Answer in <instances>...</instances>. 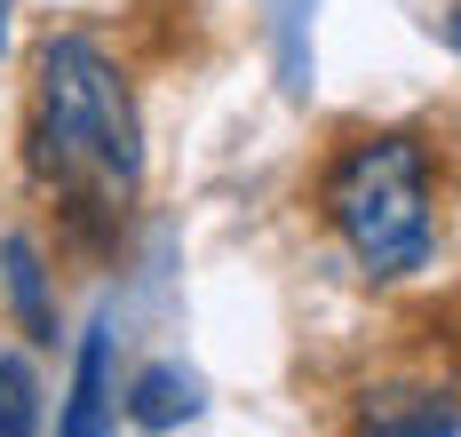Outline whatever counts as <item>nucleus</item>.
<instances>
[{"mask_svg":"<svg viewBox=\"0 0 461 437\" xmlns=\"http://www.w3.org/2000/svg\"><path fill=\"white\" fill-rule=\"evenodd\" d=\"M0 263H8V294H16V310H24V334L48 342V334H56V318H48V294H41V254H32L24 239H8V246H0Z\"/></svg>","mask_w":461,"mask_h":437,"instance_id":"obj_7","label":"nucleus"},{"mask_svg":"<svg viewBox=\"0 0 461 437\" xmlns=\"http://www.w3.org/2000/svg\"><path fill=\"white\" fill-rule=\"evenodd\" d=\"M199 414V382H191L184 366H143L136 374V389H128V422L136 430H176V422H191Z\"/></svg>","mask_w":461,"mask_h":437,"instance_id":"obj_4","label":"nucleus"},{"mask_svg":"<svg viewBox=\"0 0 461 437\" xmlns=\"http://www.w3.org/2000/svg\"><path fill=\"white\" fill-rule=\"evenodd\" d=\"M326 223L374 279H406L429 254V159L414 136H366L326 167Z\"/></svg>","mask_w":461,"mask_h":437,"instance_id":"obj_2","label":"nucleus"},{"mask_svg":"<svg viewBox=\"0 0 461 437\" xmlns=\"http://www.w3.org/2000/svg\"><path fill=\"white\" fill-rule=\"evenodd\" d=\"M0 437H41V382L16 350H0Z\"/></svg>","mask_w":461,"mask_h":437,"instance_id":"obj_6","label":"nucleus"},{"mask_svg":"<svg viewBox=\"0 0 461 437\" xmlns=\"http://www.w3.org/2000/svg\"><path fill=\"white\" fill-rule=\"evenodd\" d=\"M32 167L80 215H120L136 192V103L88 32H48L32 56Z\"/></svg>","mask_w":461,"mask_h":437,"instance_id":"obj_1","label":"nucleus"},{"mask_svg":"<svg viewBox=\"0 0 461 437\" xmlns=\"http://www.w3.org/2000/svg\"><path fill=\"white\" fill-rule=\"evenodd\" d=\"M358 437H461V406L429 389H382L358 414Z\"/></svg>","mask_w":461,"mask_h":437,"instance_id":"obj_3","label":"nucleus"},{"mask_svg":"<svg viewBox=\"0 0 461 437\" xmlns=\"http://www.w3.org/2000/svg\"><path fill=\"white\" fill-rule=\"evenodd\" d=\"M454 49H461V8H454Z\"/></svg>","mask_w":461,"mask_h":437,"instance_id":"obj_8","label":"nucleus"},{"mask_svg":"<svg viewBox=\"0 0 461 437\" xmlns=\"http://www.w3.org/2000/svg\"><path fill=\"white\" fill-rule=\"evenodd\" d=\"M104 366H112V350H104V334H88V342H80V374H72L64 437H104V414H112V397H104Z\"/></svg>","mask_w":461,"mask_h":437,"instance_id":"obj_5","label":"nucleus"},{"mask_svg":"<svg viewBox=\"0 0 461 437\" xmlns=\"http://www.w3.org/2000/svg\"><path fill=\"white\" fill-rule=\"evenodd\" d=\"M0 8H8V0H0Z\"/></svg>","mask_w":461,"mask_h":437,"instance_id":"obj_9","label":"nucleus"}]
</instances>
